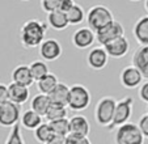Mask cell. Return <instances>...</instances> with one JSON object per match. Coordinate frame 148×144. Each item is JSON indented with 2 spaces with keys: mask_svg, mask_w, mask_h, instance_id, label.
Instances as JSON below:
<instances>
[{
  "mask_svg": "<svg viewBox=\"0 0 148 144\" xmlns=\"http://www.w3.org/2000/svg\"><path fill=\"white\" fill-rule=\"evenodd\" d=\"M144 139L139 126L132 122L117 127L114 135L115 144H144Z\"/></svg>",
  "mask_w": 148,
  "mask_h": 144,
  "instance_id": "obj_3",
  "label": "cell"
},
{
  "mask_svg": "<svg viewBox=\"0 0 148 144\" xmlns=\"http://www.w3.org/2000/svg\"><path fill=\"white\" fill-rule=\"evenodd\" d=\"M21 1H29V0H21Z\"/></svg>",
  "mask_w": 148,
  "mask_h": 144,
  "instance_id": "obj_40",
  "label": "cell"
},
{
  "mask_svg": "<svg viewBox=\"0 0 148 144\" xmlns=\"http://www.w3.org/2000/svg\"><path fill=\"white\" fill-rule=\"evenodd\" d=\"M122 36H125V28H123V25L119 21L114 20V21H112L109 25H106L101 30L96 32V42H98L100 46H105L110 41L119 38Z\"/></svg>",
  "mask_w": 148,
  "mask_h": 144,
  "instance_id": "obj_8",
  "label": "cell"
},
{
  "mask_svg": "<svg viewBox=\"0 0 148 144\" xmlns=\"http://www.w3.org/2000/svg\"><path fill=\"white\" fill-rule=\"evenodd\" d=\"M12 81L13 83H17L20 85H24V86H32L34 84V79L32 76V72H30V67L28 64H20L17 66L16 68L12 71Z\"/></svg>",
  "mask_w": 148,
  "mask_h": 144,
  "instance_id": "obj_14",
  "label": "cell"
},
{
  "mask_svg": "<svg viewBox=\"0 0 148 144\" xmlns=\"http://www.w3.org/2000/svg\"><path fill=\"white\" fill-rule=\"evenodd\" d=\"M132 108H134V98L131 96H127V97L122 98L121 101H117L114 118H113L112 125L108 128L113 130V128L119 127V126L130 122V118H131V114H132Z\"/></svg>",
  "mask_w": 148,
  "mask_h": 144,
  "instance_id": "obj_6",
  "label": "cell"
},
{
  "mask_svg": "<svg viewBox=\"0 0 148 144\" xmlns=\"http://www.w3.org/2000/svg\"><path fill=\"white\" fill-rule=\"evenodd\" d=\"M21 114V105L18 104H14L12 101L0 104V126L12 128L14 125L20 123Z\"/></svg>",
  "mask_w": 148,
  "mask_h": 144,
  "instance_id": "obj_7",
  "label": "cell"
},
{
  "mask_svg": "<svg viewBox=\"0 0 148 144\" xmlns=\"http://www.w3.org/2000/svg\"><path fill=\"white\" fill-rule=\"evenodd\" d=\"M67 114H68L67 106H60V105L51 104L47 113H46V115H45V118L47 119V122H51V121H56V119L67 118Z\"/></svg>",
  "mask_w": 148,
  "mask_h": 144,
  "instance_id": "obj_27",
  "label": "cell"
},
{
  "mask_svg": "<svg viewBox=\"0 0 148 144\" xmlns=\"http://www.w3.org/2000/svg\"><path fill=\"white\" fill-rule=\"evenodd\" d=\"M67 144H92L88 136H80L70 134L67 136Z\"/></svg>",
  "mask_w": 148,
  "mask_h": 144,
  "instance_id": "obj_31",
  "label": "cell"
},
{
  "mask_svg": "<svg viewBox=\"0 0 148 144\" xmlns=\"http://www.w3.org/2000/svg\"><path fill=\"white\" fill-rule=\"evenodd\" d=\"M103 49L106 50L108 55L115 59H121L123 56L127 55L130 50V41L127 39L126 36H122L119 38H115L113 41H110L109 43H106L103 46Z\"/></svg>",
  "mask_w": 148,
  "mask_h": 144,
  "instance_id": "obj_12",
  "label": "cell"
},
{
  "mask_svg": "<svg viewBox=\"0 0 148 144\" xmlns=\"http://www.w3.org/2000/svg\"><path fill=\"white\" fill-rule=\"evenodd\" d=\"M9 101V92H8V85L0 84V104Z\"/></svg>",
  "mask_w": 148,
  "mask_h": 144,
  "instance_id": "obj_35",
  "label": "cell"
},
{
  "mask_svg": "<svg viewBox=\"0 0 148 144\" xmlns=\"http://www.w3.org/2000/svg\"><path fill=\"white\" fill-rule=\"evenodd\" d=\"M90 92L87 86L81 84H75L70 86V100L68 108L72 111H83L90 105Z\"/></svg>",
  "mask_w": 148,
  "mask_h": 144,
  "instance_id": "obj_5",
  "label": "cell"
},
{
  "mask_svg": "<svg viewBox=\"0 0 148 144\" xmlns=\"http://www.w3.org/2000/svg\"><path fill=\"white\" fill-rule=\"evenodd\" d=\"M139 98L143 102L148 104V80L139 86Z\"/></svg>",
  "mask_w": 148,
  "mask_h": 144,
  "instance_id": "obj_33",
  "label": "cell"
},
{
  "mask_svg": "<svg viewBox=\"0 0 148 144\" xmlns=\"http://www.w3.org/2000/svg\"><path fill=\"white\" fill-rule=\"evenodd\" d=\"M47 24L56 32L64 30L70 25L68 19H67V13L59 11V9L51 12V13H47Z\"/></svg>",
  "mask_w": 148,
  "mask_h": 144,
  "instance_id": "obj_21",
  "label": "cell"
},
{
  "mask_svg": "<svg viewBox=\"0 0 148 144\" xmlns=\"http://www.w3.org/2000/svg\"><path fill=\"white\" fill-rule=\"evenodd\" d=\"M41 7L46 13H51L59 9V0H41Z\"/></svg>",
  "mask_w": 148,
  "mask_h": 144,
  "instance_id": "obj_30",
  "label": "cell"
},
{
  "mask_svg": "<svg viewBox=\"0 0 148 144\" xmlns=\"http://www.w3.org/2000/svg\"><path fill=\"white\" fill-rule=\"evenodd\" d=\"M131 64L142 72L145 80H148V46H140L135 50V53L132 54Z\"/></svg>",
  "mask_w": 148,
  "mask_h": 144,
  "instance_id": "obj_15",
  "label": "cell"
},
{
  "mask_svg": "<svg viewBox=\"0 0 148 144\" xmlns=\"http://www.w3.org/2000/svg\"><path fill=\"white\" fill-rule=\"evenodd\" d=\"M51 130H53L54 135L59 136H68L71 134L70 131V119L63 118V119H56V121H51L49 122Z\"/></svg>",
  "mask_w": 148,
  "mask_h": 144,
  "instance_id": "obj_24",
  "label": "cell"
},
{
  "mask_svg": "<svg viewBox=\"0 0 148 144\" xmlns=\"http://www.w3.org/2000/svg\"><path fill=\"white\" fill-rule=\"evenodd\" d=\"M138 126H139L143 136H144L145 139H148V114H144V115L140 117L139 122H138Z\"/></svg>",
  "mask_w": 148,
  "mask_h": 144,
  "instance_id": "obj_32",
  "label": "cell"
},
{
  "mask_svg": "<svg viewBox=\"0 0 148 144\" xmlns=\"http://www.w3.org/2000/svg\"><path fill=\"white\" fill-rule=\"evenodd\" d=\"M119 80H121V84L126 89H135L142 85L144 77H143L142 72L135 66L131 64V66H127L122 69V72L119 75Z\"/></svg>",
  "mask_w": 148,
  "mask_h": 144,
  "instance_id": "obj_10",
  "label": "cell"
},
{
  "mask_svg": "<svg viewBox=\"0 0 148 144\" xmlns=\"http://www.w3.org/2000/svg\"><path fill=\"white\" fill-rule=\"evenodd\" d=\"M29 67H30V72H32V76H33L34 81H38L39 79H42L43 76L50 73L49 66L43 60H34L29 64Z\"/></svg>",
  "mask_w": 148,
  "mask_h": 144,
  "instance_id": "obj_26",
  "label": "cell"
},
{
  "mask_svg": "<svg viewBox=\"0 0 148 144\" xmlns=\"http://www.w3.org/2000/svg\"><path fill=\"white\" fill-rule=\"evenodd\" d=\"M20 123H21V127L26 128V130L34 131L39 125L43 123V117L39 115L38 113H36V111L32 110V109H29V110H25L21 114Z\"/></svg>",
  "mask_w": 148,
  "mask_h": 144,
  "instance_id": "obj_20",
  "label": "cell"
},
{
  "mask_svg": "<svg viewBox=\"0 0 148 144\" xmlns=\"http://www.w3.org/2000/svg\"><path fill=\"white\" fill-rule=\"evenodd\" d=\"M144 8H145V11H147V13H148V0H144Z\"/></svg>",
  "mask_w": 148,
  "mask_h": 144,
  "instance_id": "obj_37",
  "label": "cell"
},
{
  "mask_svg": "<svg viewBox=\"0 0 148 144\" xmlns=\"http://www.w3.org/2000/svg\"><path fill=\"white\" fill-rule=\"evenodd\" d=\"M130 1H140V0H130Z\"/></svg>",
  "mask_w": 148,
  "mask_h": 144,
  "instance_id": "obj_38",
  "label": "cell"
},
{
  "mask_svg": "<svg viewBox=\"0 0 148 144\" xmlns=\"http://www.w3.org/2000/svg\"><path fill=\"white\" fill-rule=\"evenodd\" d=\"M132 36L140 46H148V14L143 16L135 22Z\"/></svg>",
  "mask_w": 148,
  "mask_h": 144,
  "instance_id": "obj_19",
  "label": "cell"
},
{
  "mask_svg": "<svg viewBox=\"0 0 148 144\" xmlns=\"http://www.w3.org/2000/svg\"><path fill=\"white\" fill-rule=\"evenodd\" d=\"M4 144H26L21 132V123H17L11 128Z\"/></svg>",
  "mask_w": 148,
  "mask_h": 144,
  "instance_id": "obj_29",
  "label": "cell"
},
{
  "mask_svg": "<svg viewBox=\"0 0 148 144\" xmlns=\"http://www.w3.org/2000/svg\"><path fill=\"white\" fill-rule=\"evenodd\" d=\"M36 83H37V89H38L39 93L50 94L53 92V89L59 84V80L56 77V75L50 72V73H47L42 79H39L38 81H36Z\"/></svg>",
  "mask_w": 148,
  "mask_h": 144,
  "instance_id": "obj_23",
  "label": "cell"
},
{
  "mask_svg": "<svg viewBox=\"0 0 148 144\" xmlns=\"http://www.w3.org/2000/svg\"><path fill=\"white\" fill-rule=\"evenodd\" d=\"M112 21H114V16L106 5H101V4L93 5L90 7L87 13L88 26L95 33L101 30L102 28H105L106 25H109Z\"/></svg>",
  "mask_w": 148,
  "mask_h": 144,
  "instance_id": "obj_2",
  "label": "cell"
},
{
  "mask_svg": "<svg viewBox=\"0 0 148 144\" xmlns=\"http://www.w3.org/2000/svg\"><path fill=\"white\" fill-rule=\"evenodd\" d=\"M96 42V33L89 28H80L72 34V45L79 50H87Z\"/></svg>",
  "mask_w": 148,
  "mask_h": 144,
  "instance_id": "obj_11",
  "label": "cell"
},
{
  "mask_svg": "<svg viewBox=\"0 0 148 144\" xmlns=\"http://www.w3.org/2000/svg\"><path fill=\"white\" fill-rule=\"evenodd\" d=\"M53 136H54V134H53L50 125H49V122H43L42 125H39L34 130V138L41 144H46Z\"/></svg>",
  "mask_w": 148,
  "mask_h": 144,
  "instance_id": "obj_25",
  "label": "cell"
},
{
  "mask_svg": "<svg viewBox=\"0 0 148 144\" xmlns=\"http://www.w3.org/2000/svg\"><path fill=\"white\" fill-rule=\"evenodd\" d=\"M67 19L70 25H79V24H81L84 21V19H87V14L84 12L83 7L79 5V4H75L67 12Z\"/></svg>",
  "mask_w": 148,
  "mask_h": 144,
  "instance_id": "obj_28",
  "label": "cell"
},
{
  "mask_svg": "<svg viewBox=\"0 0 148 144\" xmlns=\"http://www.w3.org/2000/svg\"><path fill=\"white\" fill-rule=\"evenodd\" d=\"M75 4L76 3L73 1V0H59V11L67 13Z\"/></svg>",
  "mask_w": 148,
  "mask_h": 144,
  "instance_id": "obj_34",
  "label": "cell"
},
{
  "mask_svg": "<svg viewBox=\"0 0 148 144\" xmlns=\"http://www.w3.org/2000/svg\"><path fill=\"white\" fill-rule=\"evenodd\" d=\"M115 106H117L115 98L110 97V96L101 98L95 109L96 122L100 126H102V127H109L113 122V118H114Z\"/></svg>",
  "mask_w": 148,
  "mask_h": 144,
  "instance_id": "obj_4",
  "label": "cell"
},
{
  "mask_svg": "<svg viewBox=\"0 0 148 144\" xmlns=\"http://www.w3.org/2000/svg\"><path fill=\"white\" fill-rule=\"evenodd\" d=\"M62 45L59 43L58 39L55 38H47L41 43L38 47V54L45 62H54L62 56Z\"/></svg>",
  "mask_w": 148,
  "mask_h": 144,
  "instance_id": "obj_9",
  "label": "cell"
},
{
  "mask_svg": "<svg viewBox=\"0 0 148 144\" xmlns=\"http://www.w3.org/2000/svg\"><path fill=\"white\" fill-rule=\"evenodd\" d=\"M70 131L73 135L88 136L90 132V123L87 117L76 114L70 118Z\"/></svg>",
  "mask_w": 148,
  "mask_h": 144,
  "instance_id": "obj_17",
  "label": "cell"
},
{
  "mask_svg": "<svg viewBox=\"0 0 148 144\" xmlns=\"http://www.w3.org/2000/svg\"><path fill=\"white\" fill-rule=\"evenodd\" d=\"M50 105H51V101H50L49 94H43V93L36 94L30 101V109L34 110L36 113H38L39 115H42V117L46 115Z\"/></svg>",
  "mask_w": 148,
  "mask_h": 144,
  "instance_id": "obj_22",
  "label": "cell"
},
{
  "mask_svg": "<svg viewBox=\"0 0 148 144\" xmlns=\"http://www.w3.org/2000/svg\"><path fill=\"white\" fill-rule=\"evenodd\" d=\"M46 144H67V136L54 135Z\"/></svg>",
  "mask_w": 148,
  "mask_h": 144,
  "instance_id": "obj_36",
  "label": "cell"
},
{
  "mask_svg": "<svg viewBox=\"0 0 148 144\" xmlns=\"http://www.w3.org/2000/svg\"><path fill=\"white\" fill-rule=\"evenodd\" d=\"M50 101L51 104L55 105H60V106H68V100H70V86L64 83H60L53 89L50 94Z\"/></svg>",
  "mask_w": 148,
  "mask_h": 144,
  "instance_id": "obj_18",
  "label": "cell"
},
{
  "mask_svg": "<svg viewBox=\"0 0 148 144\" xmlns=\"http://www.w3.org/2000/svg\"><path fill=\"white\" fill-rule=\"evenodd\" d=\"M147 114H148V104H147Z\"/></svg>",
  "mask_w": 148,
  "mask_h": 144,
  "instance_id": "obj_39",
  "label": "cell"
},
{
  "mask_svg": "<svg viewBox=\"0 0 148 144\" xmlns=\"http://www.w3.org/2000/svg\"><path fill=\"white\" fill-rule=\"evenodd\" d=\"M47 25L38 19L28 20L20 28V42L25 49L39 47L45 41Z\"/></svg>",
  "mask_w": 148,
  "mask_h": 144,
  "instance_id": "obj_1",
  "label": "cell"
},
{
  "mask_svg": "<svg viewBox=\"0 0 148 144\" xmlns=\"http://www.w3.org/2000/svg\"><path fill=\"white\" fill-rule=\"evenodd\" d=\"M109 62V55H108L106 50L103 49V46H97L90 49V51L87 55V63L92 69L96 71H101L108 66Z\"/></svg>",
  "mask_w": 148,
  "mask_h": 144,
  "instance_id": "obj_13",
  "label": "cell"
},
{
  "mask_svg": "<svg viewBox=\"0 0 148 144\" xmlns=\"http://www.w3.org/2000/svg\"><path fill=\"white\" fill-rule=\"evenodd\" d=\"M8 92H9V101L18 104L21 106L28 102V100L30 98V92H29L28 86L20 85V84L13 83V81L8 85Z\"/></svg>",
  "mask_w": 148,
  "mask_h": 144,
  "instance_id": "obj_16",
  "label": "cell"
}]
</instances>
